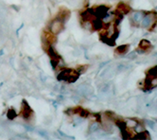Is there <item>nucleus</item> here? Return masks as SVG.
Listing matches in <instances>:
<instances>
[{"instance_id": "1", "label": "nucleus", "mask_w": 157, "mask_h": 140, "mask_svg": "<svg viewBox=\"0 0 157 140\" xmlns=\"http://www.w3.org/2000/svg\"><path fill=\"white\" fill-rule=\"evenodd\" d=\"M80 74L77 70L74 69H62L58 75V79L59 81H66L68 82H75L79 79V76Z\"/></svg>"}, {"instance_id": "2", "label": "nucleus", "mask_w": 157, "mask_h": 140, "mask_svg": "<svg viewBox=\"0 0 157 140\" xmlns=\"http://www.w3.org/2000/svg\"><path fill=\"white\" fill-rule=\"evenodd\" d=\"M155 13H149V14H145V16L141 20V25L145 29H149V30H152L153 29V26H157V17Z\"/></svg>"}, {"instance_id": "3", "label": "nucleus", "mask_w": 157, "mask_h": 140, "mask_svg": "<svg viewBox=\"0 0 157 140\" xmlns=\"http://www.w3.org/2000/svg\"><path fill=\"white\" fill-rule=\"evenodd\" d=\"M63 27H64V23L61 21V20L55 18L53 21L50 23V26H49L50 32L55 35L59 34L63 30Z\"/></svg>"}, {"instance_id": "4", "label": "nucleus", "mask_w": 157, "mask_h": 140, "mask_svg": "<svg viewBox=\"0 0 157 140\" xmlns=\"http://www.w3.org/2000/svg\"><path fill=\"white\" fill-rule=\"evenodd\" d=\"M42 42H43V46L44 47L46 46H52L56 42L55 34L51 33V32H48V31H43Z\"/></svg>"}, {"instance_id": "5", "label": "nucleus", "mask_w": 157, "mask_h": 140, "mask_svg": "<svg viewBox=\"0 0 157 140\" xmlns=\"http://www.w3.org/2000/svg\"><path fill=\"white\" fill-rule=\"evenodd\" d=\"M20 115H21V117L24 119H26V120L30 119L32 117V115H33V111L31 110L29 103H27L25 99H24L22 102V108H21V113H20Z\"/></svg>"}, {"instance_id": "6", "label": "nucleus", "mask_w": 157, "mask_h": 140, "mask_svg": "<svg viewBox=\"0 0 157 140\" xmlns=\"http://www.w3.org/2000/svg\"><path fill=\"white\" fill-rule=\"evenodd\" d=\"M65 113L68 115H78L80 117H87L89 115V111L84 109L82 107H75V108H71V109H68Z\"/></svg>"}, {"instance_id": "7", "label": "nucleus", "mask_w": 157, "mask_h": 140, "mask_svg": "<svg viewBox=\"0 0 157 140\" xmlns=\"http://www.w3.org/2000/svg\"><path fill=\"white\" fill-rule=\"evenodd\" d=\"M145 14H146L145 13V11H134L132 14V17H131V23L132 24V25L137 26L138 24L141 22V20L145 16Z\"/></svg>"}, {"instance_id": "8", "label": "nucleus", "mask_w": 157, "mask_h": 140, "mask_svg": "<svg viewBox=\"0 0 157 140\" xmlns=\"http://www.w3.org/2000/svg\"><path fill=\"white\" fill-rule=\"evenodd\" d=\"M70 17V11L65 9V8H61L59 11V13L56 15V18L61 20L63 23H65Z\"/></svg>"}, {"instance_id": "9", "label": "nucleus", "mask_w": 157, "mask_h": 140, "mask_svg": "<svg viewBox=\"0 0 157 140\" xmlns=\"http://www.w3.org/2000/svg\"><path fill=\"white\" fill-rule=\"evenodd\" d=\"M130 11H131V8L129 7V6L127 5V4L123 3V2H120V3L118 4V7H116L115 13H119V14L123 15V14L128 13Z\"/></svg>"}, {"instance_id": "10", "label": "nucleus", "mask_w": 157, "mask_h": 140, "mask_svg": "<svg viewBox=\"0 0 157 140\" xmlns=\"http://www.w3.org/2000/svg\"><path fill=\"white\" fill-rule=\"evenodd\" d=\"M151 47V45L148 40H142V41L139 43V49H137V52L145 53V52H147L148 49H150Z\"/></svg>"}, {"instance_id": "11", "label": "nucleus", "mask_w": 157, "mask_h": 140, "mask_svg": "<svg viewBox=\"0 0 157 140\" xmlns=\"http://www.w3.org/2000/svg\"><path fill=\"white\" fill-rule=\"evenodd\" d=\"M128 50H129V45H123V46L116 47L115 53L118 55H123V54H126L128 52Z\"/></svg>"}, {"instance_id": "12", "label": "nucleus", "mask_w": 157, "mask_h": 140, "mask_svg": "<svg viewBox=\"0 0 157 140\" xmlns=\"http://www.w3.org/2000/svg\"><path fill=\"white\" fill-rule=\"evenodd\" d=\"M7 117H8V118H9V119H13L16 117V112L14 111V109L11 108V109L8 110Z\"/></svg>"}, {"instance_id": "13", "label": "nucleus", "mask_w": 157, "mask_h": 140, "mask_svg": "<svg viewBox=\"0 0 157 140\" xmlns=\"http://www.w3.org/2000/svg\"><path fill=\"white\" fill-rule=\"evenodd\" d=\"M86 68H87V65H82V66L78 67L77 71L79 72L80 74H82V72H85V71H86Z\"/></svg>"}, {"instance_id": "14", "label": "nucleus", "mask_w": 157, "mask_h": 140, "mask_svg": "<svg viewBox=\"0 0 157 140\" xmlns=\"http://www.w3.org/2000/svg\"><path fill=\"white\" fill-rule=\"evenodd\" d=\"M98 128H99V124L98 123H93L91 125L90 130H91V132H95V131H98Z\"/></svg>"}, {"instance_id": "15", "label": "nucleus", "mask_w": 157, "mask_h": 140, "mask_svg": "<svg viewBox=\"0 0 157 140\" xmlns=\"http://www.w3.org/2000/svg\"><path fill=\"white\" fill-rule=\"evenodd\" d=\"M3 52H4V50H1V51H0V55H2Z\"/></svg>"}]
</instances>
